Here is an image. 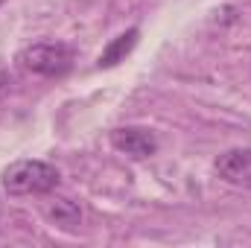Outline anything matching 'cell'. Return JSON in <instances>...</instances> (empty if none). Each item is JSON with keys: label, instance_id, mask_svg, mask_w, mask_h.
<instances>
[{"label": "cell", "instance_id": "1", "mask_svg": "<svg viewBox=\"0 0 251 248\" xmlns=\"http://www.w3.org/2000/svg\"><path fill=\"white\" fill-rule=\"evenodd\" d=\"M59 178L62 173L53 164L26 158V161L9 164L0 175V184L9 196H47L59 187Z\"/></svg>", "mask_w": 251, "mask_h": 248}, {"label": "cell", "instance_id": "2", "mask_svg": "<svg viewBox=\"0 0 251 248\" xmlns=\"http://www.w3.org/2000/svg\"><path fill=\"white\" fill-rule=\"evenodd\" d=\"M73 50L62 44V41H38V44H29L21 50L18 62L24 70L35 73V76H44V79H62L73 70Z\"/></svg>", "mask_w": 251, "mask_h": 248}, {"label": "cell", "instance_id": "3", "mask_svg": "<svg viewBox=\"0 0 251 248\" xmlns=\"http://www.w3.org/2000/svg\"><path fill=\"white\" fill-rule=\"evenodd\" d=\"M108 140L120 155L131 158V161H146L158 152V137L143 125H120L111 131Z\"/></svg>", "mask_w": 251, "mask_h": 248}, {"label": "cell", "instance_id": "4", "mask_svg": "<svg viewBox=\"0 0 251 248\" xmlns=\"http://www.w3.org/2000/svg\"><path fill=\"white\" fill-rule=\"evenodd\" d=\"M213 170L222 181L237 187H251V149H228L213 161Z\"/></svg>", "mask_w": 251, "mask_h": 248}, {"label": "cell", "instance_id": "5", "mask_svg": "<svg viewBox=\"0 0 251 248\" xmlns=\"http://www.w3.org/2000/svg\"><path fill=\"white\" fill-rule=\"evenodd\" d=\"M41 213L47 216V222L53 228H62V231H79L82 225V207L73 201V198H64V196H50L44 204H41Z\"/></svg>", "mask_w": 251, "mask_h": 248}, {"label": "cell", "instance_id": "6", "mask_svg": "<svg viewBox=\"0 0 251 248\" xmlns=\"http://www.w3.org/2000/svg\"><path fill=\"white\" fill-rule=\"evenodd\" d=\"M137 41H140V29H137V26H128L126 32H120L117 38H111V41L102 47V53H100V59H97V67H100V70L117 67V64L126 62V56L137 47Z\"/></svg>", "mask_w": 251, "mask_h": 248}]
</instances>
